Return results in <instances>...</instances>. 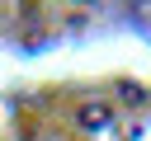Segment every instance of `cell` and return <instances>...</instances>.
Segmentation results:
<instances>
[{
  "instance_id": "6da1fadb",
  "label": "cell",
  "mask_w": 151,
  "mask_h": 141,
  "mask_svg": "<svg viewBox=\"0 0 151 141\" xmlns=\"http://www.w3.org/2000/svg\"><path fill=\"white\" fill-rule=\"evenodd\" d=\"M76 122H80L85 132H109V127H113V103H109V99H85V103L76 108Z\"/></svg>"
},
{
  "instance_id": "7a4b0ae2",
  "label": "cell",
  "mask_w": 151,
  "mask_h": 141,
  "mask_svg": "<svg viewBox=\"0 0 151 141\" xmlns=\"http://www.w3.org/2000/svg\"><path fill=\"white\" fill-rule=\"evenodd\" d=\"M132 14L137 19H151V0H132Z\"/></svg>"
}]
</instances>
